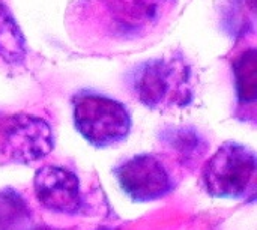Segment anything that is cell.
<instances>
[{
  "mask_svg": "<svg viewBox=\"0 0 257 230\" xmlns=\"http://www.w3.org/2000/svg\"><path fill=\"white\" fill-rule=\"evenodd\" d=\"M0 57L8 63H20L26 57V42L15 20L0 3Z\"/></svg>",
  "mask_w": 257,
  "mask_h": 230,
  "instance_id": "10",
  "label": "cell"
},
{
  "mask_svg": "<svg viewBox=\"0 0 257 230\" xmlns=\"http://www.w3.org/2000/svg\"><path fill=\"white\" fill-rule=\"evenodd\" d=\"M193 75L182 57L152 59L139 65L130 78L134 96L149 108L184 107L193 98Z\"/></svg>",
  "mask_w": 257,
  "mask_h": 230,
  "instance_id": "2",
  "label": "cell"
},
{
  "mask_svg": "<svg viewBox=\"0 0 257 230\" xmlns=\"http://www.w3.org/2000/svg\"><path fill=\"white\" fill-rule=\"evenodd\" d=\"M256 59H254V50H250L244 54V57L236 65V84L239 98L244 102H251L256 98Z\"/></svg>",
  "mask_w": 257,
  "mask_h": 230,
  "instance_id": "11",
  "label": "cell"
},
{
  "mask_svg": "<svg viewBox=\"0 0 257 230\" xmlns=\"http://www.w3.org/2000/svg\"><path fill=\"white\" fill-rule=\"evenodd\" d=\"M33 217L27 202L14 190L0 191V230H32Z\"/></svg>",
  "mask_w": 257,
  "mask_h": 230,
  "instance_id": "9",
  "label": "cell"
},
{
  "mask_svg": "<svg viewBox=\"0 0 257 230\" xmlns=\"http://www.w3.org/2000/svg\"><path fill=\"white\" fill-rule=\"evenodd\" d=\"M32 230H56V229H51L50 226H36V227H33Z\"/></svg>",
  "mask_w": 257,
  "mask_h": 230,
  "instance_id": "12",
  "label": "cell"
},
{
  "mask_svg": "<svg viewBox=\"0 0 257 230\" xmlns=\"http://www.w3.org/2000/svg\"><path fill=\"white\" fill-rule=\"evenodd\" d=\"M176 0H75L69 21L110 44L140 42L166 24Z\"/></svg>",
  "mask_w": 257,
  "mask_h": 230,
  "instance_id": "1",
  "label": "cell"
},
{
  "mask_svg": "<svg viewBox=\"0 0 257 230\" xmlns=\"http://www.w3.org/2000/svg\"><path fill=\"white\" fill-rule=\"evenodd\" d=\"M114 175L120 188L134 202H155L173 190V181L167 167L152 154L131 157L114 170Z\"/></svg>",
  "mask_w": 257,
  "mask_h": 230,
  "instance_id": "6",
  "label": "cell"
},
{
  "mask_svg": "<svg viewBox=\"0 0 257 230\" xmlns=\"http://www.w3.org/2000/svg\"><path fill=\"white\" fill-rule=\"evenodd\" d=\"M163 140L182 163L199 161L208 148L206 140L200 136V133L188 127L166 130L163 133Z\"/></svg>",
  "mask_w": 257,
  "mask_h": 230,
  "instance_id": "8",
  "label": "cell"
},
{
  "mask_svg": "<svg viewBox=\"0 0 257 230\" xmlns=\"http://www.w3.org/2000/svg\"><path fill=\"white\" fill-rule=\"evenodd\" d=\"M54 148L51 127L32 114L0 118V154L17 163H33L45 158Z\"/></svg>",
  "mask_w": 257,
  "mask_h": 230,
  "instance_id": "5",
  "label": "cell"
},
{
  "mask_svg": "<svg viewBox=\"0 0 257 230\" xmlns=\"http://www.w3.org/2000/svg\"><path fill=\"white\" fill-rule=\"evenodd\" d=\"M256 154L236 142H227L208 160L202 172L208 194L218 199L245 197L256 176Z\"/></svg>",
  "mask_w": 257,
  "mask_h": 230,
  "instance_id": "4",
  "label": "cell"
},
{
  "mask_svg": "<svg viewBox=\"0 0 257 230\" xmlns=\"http://www.w3.org/2000/svg\"><path fill=\"white\" fill-rule=\"evenodd\" d=\"M38 202L48 211L62 215H75L83 208L80 181L74 172L62 166H44L33 178Z\"/></svg>",
  "mask_w": 257,
  "mask_h": 230,
  "instance_id": "7",
  "label": "cell"
},
{
  "mask_svg": "<svg viewBox=\"0 0 257 230\" xmlns=\"http://www.w3.org/2000/svg\"><path fill=\"white\" fill-rule=\"evenodd\" d=\"M72 108L75 128L93 146H113L130 134L131 116L125 105L113 98L80 92L72 99Z\"/></svg>",
  "mask_w": 257,
  "mask_h": 230,
  "instance_id": "3",
  "label": "cell"
}]
</instances>
